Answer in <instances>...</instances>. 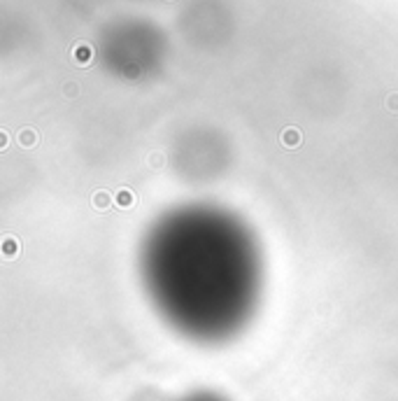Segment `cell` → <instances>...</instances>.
Instances as JSON below:
<instances>
[{"instance_id":"obj_6","label":"cell","mask_w":398,"mask_h":401,"mask_svg":"<svg viewBox=\"0 0 398 401\" xmlns=\"http://www.w3.org/2000/svg\"><path fill=\"white\" fill-rule=\"evenodd\" d=\"M387 108L389 110H398V93H391L387 98Z\"/></svg>"},{"instance_id":"obj_5","label":"cell","mask_w":398,"mask_h":401,"mask_svg":"<svg viewBox=\"0 0 398 401\" xmlns=\"http://www.w3.org/2000/svg\"><path fill=\"white\" fill-rule=\"evenodd\" d=\"M93 205L98 210H105L110 205V194L108 192H96L93 194Z\"/></svg>"},{"instance_id":"obj_2","label":"cell","mask_w":398,"mask_h":401,"mask_svg":"<svg viewBox=\"0 0 398 401\" xmlns=\"http://www.w3.org/2000/svg\"><path fill=\"white\" fill-rule=\"evenodd\" d=\"M116 205L119 208H133V203H135V196H133V192H128V189H121V192H116Z\"/></svg>"},{"instance_id":"obj_8","label":"cell","mask_w":398,"mask_h":401,"mask_svg":"<svg viewBox=\"0 0 398 401\" xmlns=\"http://www.w3.org/2000/svg\"><path fill=\"white\" fill-rule=\"evenodd\" d=\"M0 135H2V145H0V147L5 149V147H7V131H2V133H0Z\"/></svg>"},{"instance_id":"obj_1","label":"cell","mask_w":398,"mask_h":401,"mask_svg":"<svg viewBox=\"0 0 398 401\" xmlns=\"http://www.w3.org/2000/svg\"><path fill=\"white\" fill-rule=\"evenodd\" d=\"M300 131L298 129H284V133H282V142H284V147H298L300 145Z\"/></svg>"},{"instance_id":"obj_7","label":"cell","mask_w":398,"mask_h":401,"mask_svg":"<svg viewBox=\"0 0 398 401\" xmlns=\"http://www.w3.org/2000/svg\"><path fill=\"white\" fill-rule=\"evenodd\" d=\"M65 93H68V96H77V93H79V89H77V84H68V86H65Z\"/></svg>"},{"instance_id":"obj_4","label":"cell","mask_w":398,"mask_h":401,"mask_svg":"<svg viewBox=\"0 0 398 401\" xmlns=\"http://www.w3.org/2000/svg\"><path fill=\"white\" fill-rule=\"evenodd\" d=\"M91 56H93V52L86 45L77 47V63H79V66H86V63L91 61Z\"/></svg>"},{"instance_id":"obj_3","label":"cell","mask_w":398,"mask_h":401,"mask_svg":"<svg viewBox=\"0 0 398 401\" xmlns=\"http://www.w3.org/2000/svg\"><path fill=\"white\" fill-rule=\"evenodd\" d=\"M38 133L33 131V129H23L21 133H19V142H21L23 147H35L38 145Z\"/></svg>"}]
</instances>
